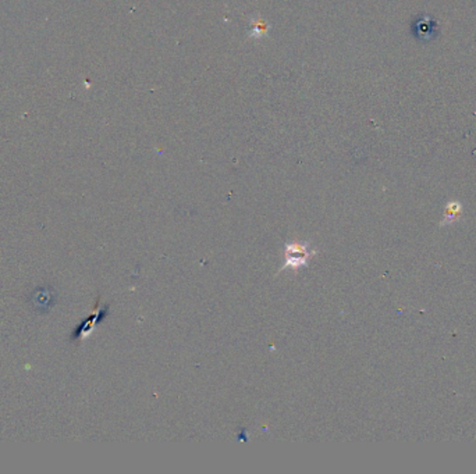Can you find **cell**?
<instances>
[{"label":"cell","instance_id":"6da1fadb","mask_svg":"<svg viewBox=\"0 0 476 474\" xmlns=\"http://www.w3.org/2000/svg\"><path fill=\"white\" fill-rule=\"evenodd\" d=\"M316 255L318 252L315 249H311L308 244H298V242L287 244L284 248V261H283L280 271L285 270V269L298 270L301 268H305L308 266L309 261Z\"/></svg>","mask_w":476,"mask_h":474},{"label":"cell","instance_id":"7a4b0ae2","mask_svg":"<svg viewBox=\"0 0 476 474\" xmlns=\"http://www.w3.org/2000/svg\"><path fill=\"white\" fill-rule=\"evenodd\" d=\"M30 302L39 315H46L56 303V291L52 287H38L30 296Z\"/></svg>","mask_w":476,"mask_h":474},{"label":"cell","instance_id":"3957f363","mask_svg":"<svg viewBox=\"0 0 476 474\" xmlns=\"http://www.w3.org/2000/svg\"><path fill=\"white\" fill-rule=\"evenodd\" d=\"M99 301H101V299L98 298V302H96V306H95V308H96V313H95V315H91L89 317H86L78 327L74 329V331H72V334H71V341H72V342H77V341L84 338L85 336H88V334L94 330V326H95V324H98V323H101V322H103V320L106 319L108 312H109V306H105L103 309L99 310V308H98Z\"/></svg>","mask_w":476,"mask_h":474},{"label":"cell","instance_id":"277c9868","mask_svg":"<svg viewBox=\"0 0 476 474\" xmlns=\"http://www.w3.org/2000/svg\"><path fill=\"white\" fill-rule=\"evenodd\" d=\"M464 217V206L460 201H449L446 206H444V211H443V217L440 220V227H447V225H453L456 223H460Z\"/></svg>","mask_w":476,"mask_h":474}]
</instances>
